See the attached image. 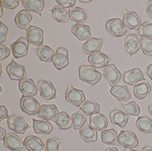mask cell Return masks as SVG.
I'll list each match as a JSON object with an SVG mask.
<instances>
[{"mask_svg": "<svg viewBox=\"0 0 152 151\" xmlns=\"http://www.w3.org/2000/svg\"><path fill=\"white\" fill-rule=\"evenodd\" d=\"M79 75L80 80L91 85H95L99 83L102 77V74L96 70L92 65H83L80 66Z\"/></svg>", "mask_w": 152, "mask_h": 151, "instance_id": "6da1fadb", "label": "cell"}, {"mask_svg": "<svg viewBox=\"0 0 152 151\" xmlns=\"http://www.w3.org/2000/svg\"><path fill=\"white\" fill-rule=\"evenodd\" d=\"M65 99L69 103L76 107L80 106L86 101V97L83 91L77 89L71 84H69L66 91Z\"/></svg>", "mask_w": 152, "mask_h": 151, "instance_id": "7a4b0ae2", "label": "cell"}, {"mask_svg": "<svg viewBox=\"0 0 152 151\" xmlns=\"http://www.w3.org/2000/svg\"><path fill=\"white\" fill-rule=\"evenodd\" d=\"M41 106L40 103L33 97L23 96L21 97L20 99L21 110L29 115H34L38 114Z\"/></svg>", "mask_w": 152, "mask_h": 151, "instance_id": "3957f363", "label": "cell"}, {"mask_svg": "<svg viewBox=\"0 0 152 151\" xmlns=\"http://www.w3.org/2000/svg\"><path fill=\"white\" fill-rule=\"evenodd\" d=\"M7 122L8 128L17 134H23L29 128V126L24 118L20 115L9 116L7 118Z\"/></svg>", "mask_w": 152, "mask_h": 151, "instance_id": "277c9868", "label": "cell"}, {"mask_svg": "<svg viewBox=\"0 0 152 151\" xmlns=\"http://www.w3.org/2000/svg\"><path fill=\"white\" fill-rule=\"evenodd\" d=\"M105 29L108 33L115 37L124 36L128 30L123 22L118 18H112L107 21L105 25Z\"/></svg>", "mask_w": 152, "mask_h": 151, "instance_id": "5b68a950", "label": "cell"}, {"mask_svg": "<svg viewBox=\"0 0 152 151\" xmlns=\"http://www.w3.org/2000/svg\"><path fill=\"white\" fill-rule=\"evenodd\" d=\"M7 75L12 80L21 81L26 77V72L23 65L18 64L13 59L7 67Z\"/></svg>", "mask_w": 152, "mask_h": 151, "instance_id": "8992f818", "label": "cell"}, {"mask_svg": "<svg viewBox=\"0 0 152 151\" xmlns=\"http://www.w3.org/2000/svg\"><path fill=\"white\" fill-rule=\"evenodd\" d=\"M118 143L125 148H133L137 147L138 145V138L136 134L133 132L123 131L120 132L118 137Z\"/></svg>", "mask_w": 152, "mask_h": 151, "instance_id": "52a82bcc", "label": "cell"}, {"mask_svg": "<svg viewBox=\"0 0 152 151\" xmlns=\"http://www.w3.org/2000/svg\"><path fill=\"white\" fill-rule=\"evenodd\" d=\"M5 146L13 151H20L25 147L24 142L14 132H8L4 139Z\"/></svg>", "mask_w": 152, "mask_h": 151, "instance_id": "ba28073f", "label": "cell"}, {"mask_svg": "<svg viewBox=\"0 0 152 151\" xmlns=\"http://www.w3.org/2000/svg\"><path fill=\"white\" fill-rule=\"evenodd\" d=\"M53 62L58 70H62L69 64L68 51L64 47H59L56 49L54 56Z\"/></svg>", "mask_w": 152, "mask_h": 151, "instance_id": "9c48e42d", "label": "cell"}, {"mask_svg": "<svg viewBox=\"0 0 152 151\" xmlns=\"http://www.w3.org/2000/svg\"><path fill=\"white\" fill-rule=\"evenodd\" d=\"M40 95L43 99L51 100L56 97V89L53 83L44 80H40L37 83Z\"/></svg>", "mask_w": 152, "mask_h": 151, "instance_id": "30bf717a", "label": "cell"}, {"mask_svg": "<svg viewBox=\"0 0 152 151\" xmlns=\"http://www.w3.org/2000/svg\"><path fill=\"white\" fill-rule=\"evenodd\" d=\"M103 76L111 86L116 85L121 79V73L114 64L107 65L103 69Z\"/></svg>", "mask_w": 152, "mask_h": 151, "instance_id": "8fae6325", "label": "cell"}, {"mask_svg": "<svg viewBox=\"0 0 152 151\" xmlns=\"http://www.w3.org/2000/svg\"><path fill=\"white\" fill-rule=\"evenodd\" d=\"M29 42L26 38L21 37L13 43L11 48L14 57L21 58L28 55Z\"/></svg>", "mask_w": 152, "mask_h": 151, "instance_id": "7c38bea8", "label": "cell"}, {"mask_svg": "<svg viewBox=\"0 0 152 151\" xmlns=\"http://www.w3.org/2000/svg\"><path fill=\"white\" fill-rule=\"evenodd\" d=\"M122 22L129 30H138L141 26V20L134 11H125Z\"/></svg>", "mask_w": 152, "mask_h": 151, "instance_id": "4fadbf2b", "label": "cell"}, {"mask_svg": "<svg viewBox=\"0 0 152 151\" xmlns=\"http://www.w3.org/2000/svg\"><path fill=\"white\" fill-rule=\"evenodd\" d=\"M28 41L35 46H41L43 43V31L41 28L30 26L26 31Z\"/></svg>", "mask_w": 152, "mask_h": 151, "instance_id": "5bb4252c", "label": "cell"}, {"mask_svg": "<svg viewBox=\"0 0 152 151\" xmlns=\"http://www.w3.org/2000/svg\"><path fill=\"white\" fill-rule=\"evenodd\" d=\"M18 87L21 93L26 96H35L38 93V88L32 78H25L21 80Z\"/></svg>", "mask_w": 152, "mask_h": 151, "instance_id": "9a60e30c", "label": "cell"}, {"mask_svg": "<svg viewBox=\"0 0 152 151\" xmlns=\"http://www.w3.org/2000/svg\"><path fill=\"white\" fill-rule=\"evenodd\" d=\"M145 80L142 72L139 68L130 69L125 72L123 76L124 82L130 85H135L138 82Z\"/></svg>", "mask_w": 152, "mask_h": 151, "instance_id": "2e32d148", "label": "cell"}, {"mask_svg": "<svg viewBox=\"0 0 152 151\" xmlns=\"http://www.w3.org/2000/svg\"><path fill=\"white\" fill-rule=\"evenodd\" d=\"M71 32L79 41H88L92 38L90 26L87 25L76 23L71 29Z\"/></svg>", "mask_w": 152, "mask_h": 151, "instance_id": "e0dca14e", "label": "cell"}, {"mask_svg": "<svg viewBox=\"0 0 152 151\" xmlns=\"http://www.w3.org/2000/svg\"><path fill=\"white\" fill-rule=\"evenodd\" d=\"M24 145L28 151H45V144L39 137L34 135H29L25 137Z\"/></svg>", "mask_w": 152, "mask_h": 151, "instance_id": "ac0fdd59", "label": "cell"}, {"mask_svg": "<svg viewBox=\"0 0 152 151\" xmlns=\"http://www.w3.org/2000/svg\"><path fill=\"white\" fill-rule=\"evenodd\" d=\"M88 61L95 68H101L108 65L110 58L101 52H96L88 56Z\"/></svg>", "mask_w": 152, "mask_h": 151, "instance_id": "d6986e66", "label": "cell"}, {"mask_svg": "<svg viewBox=\"0 0 152 151\" xmlns=\"http://www.w3.org/2000/svg\"><path fill=\"white\" fill-rule=\"evenodd\" d=\"M103 43V41L102 39L92 37L83 44L82 46L83 52L87 55L99 52L102 47Z\"/></svg>", "mask_w": 152, "mask_h": 151, "instance_id": "ffe728a7", "label": "cell"}, {"mask_svg": "<svg viewBox=\"0 0 152 151\" xmlns=\"http://www.w3.org/2000/svg\"><path fill=\"white\" fill-rule=\"evenodd\" d=\"M32 20L33 16L31 14L26 10H22L16 15L14 22L18 28L27 31Z\"/></svg>", "mask_w": 152, "mask_h": 151, "instance_id": "44dd1931", "label": "cell"}, {"mask_svg": "<svg viewBox=\"0 0 152 151\" xmlns=\"http://www.w3.org/2000/svg\"><path fill=\"white\" fill-rule=\"evenodd\" d=\"M90 124L93 128L103 131L107 128L108 122L107 117L103 114L97 113L90 116Z\"/></svg>", "mask_w": 152, "mask_h": 151, "instance_id": "7402d4cb", "label": "cell"}, {"mask_svg": "<svg viewBox=\"0 0 152 151\" xmlns=\"http://www.w3.org/2000/svg\"><path fill=\"white\" fill-rule=\"evenodd\" d=\"M59 113V110L54 104L42 105L38 112V116L43 120L50 121Z\"/></svg>", "mask_w": 152, "mask_h": 151, "instance_id": "603a6c76", "label": "cell"}, {"mask_svg": "<svg viewBox=\"0 0 152 151\" xmlns=\"http://www.w3.org/2000/svg\"><path fill=\"white\" fill-rule=\"evenodd\" d=\"M51 121L60 130H68L72 126V118L64 111L59 113Z\"/></svg>", "mask_w": 152, "mask_h": 151, "instance_id": "cb8c5ba5", "label": "cell"}, {"mask_svg": "<svg viewBox=\"0 0 152 151\" xmlns=\"http://www.w3.org/2000/svg\"><path fill=\"white\" fill-rule=\"evenodd\" d=\"M110 93L118 101H125L131 98L130 91L126 85H113L110 90Z\"/></svg>", "mask_w": 152, "mask_h": 151, "instance_id": "d4e9b609", "label": "cell"}, {"mask_svg": "<svg viewBox=\"0 0 152 151\" xmlns=\"http://www.w3.org/2000/svg\"><path fill=\"white\" fill-rule=\"evenodd\" d=\"M124 47L130 57L136 54L140 49L137 36L135 34L128 35L125 39Z\"/></svg>", "mask_w": 152, "mask_h": 151, "instance_id": "484cf974", "label": "cell"}, {"mask_svg": "<svg viewBox=\"0 0 152 151\" xmlns=\"http://www.w3.org/2000/svg\"><path fill=\"white\" fill-rule=\"evenodd\" d=\"M128 119V115L126 114L123 111L115 109L110 113L111 123L119 126L121 129H124Z\"/></svg>", "mask_w": 152, "mask_h": 151, "instance_id": "4316f807", "label": "cell"}, {"mask_svg": "<svg viewBox=\"0 0 152 151\" xmlns=\"http://www.w3.org/2000/svg\"><path fill=\"white\" fill-rule=\"evenodd\" d=\"M79 134L83 140L88 143H94L97 140L96 130L93 128L87 123L85 124L80 130Z\"/></svg>", "mask_w": 152, "mask_h": 151, "instance_id": "83f0119b", "label": "cell"}, {"mask_svg": "<svg viewBox=\"0 0 152 151\" xmlns=\"http://www.w3.org/2000/svg\"><path fill=\"white\" fill-rule=\"evenodd\" d=\"M34 50L42 62L47 63H50L53 62L54 52L48 46L42 45L37 48H35Z\"/></svg>", "mask_w": 152, "mask_h": 151, "instance_id": "f1b7e54d", "label": "cell"}, {"mask_svg": "<svg viewBox=\"0 0 152 151\" xmlns=\"http://www.w3.org/2000/svg\"><path fill=\"white\" fill-rule=\"evenodd\" d=\"M21 2L25 10L36 13L41 17L42 11L45 7V1L43 0H22Z\"/></svg>", "mask_w": 152, "mask_h": 151, "instance_id": "f546056e", "label": "cell"}, {"mask_svg": "<svg viewBox=\"0 0 152 151\" xmlns=\"http://www.w3.org/2000/svg\"><path fill=\"white\" fill-rule=\"evenodd\" d=\"M50 12L53 18L59 23H67L69 20V13L60 5H55L51 9Z\"/></svg>", "mask_w": 152, "mask_h": 151, "instance_id": "4dcf8cb0", "label": "cell"}, {"mask_svg": "<svg viewBox=\"0 0 152 151\" xmlns=\"http://www.w3.org/2000/svg\"><path fill=\"white\" fill-rule=\"evenodd\" d=\"M33 129L38 134H50L53 130V126L46 120H37L33 119Z\"/></svg>", "mask_w": 152, "mask_h": 151, "instance_id": "1f68e13d", "label": "cell"}, {"mask_svg": "<svg viewBox=\"0 0 152 151\" xmlns=\"http://www.w3.org/2000/svg\"><path fill=\"white\" fill-rule=\"evenodd\" d=\"M70 20L76 23H84L87 20V14L82 8L73 7L69 12Z\"/></svg>", "mask_w": 152, "mask_h": 151, "instance_id": "d6a6232c", "label": "cell"}, {"mask_svg": "<svg viewBox=\"0 0 152 151\" xmlns=\"http://www.w3.org/2000/svg\"><path fill=\"white\" fill-rule=\"evenodd\" d=\"M151 89V86L148 81L140 83L134 86L133 94L137 99H142L149 94Z\"/></svg>", "mask_w": 152, "mask_h": 151, "instance_id": "836d02e7", "label": "cell"}, {"mask_svg": "<svg viewBox=\"0 0 152 151\" xmlns=\"http://www.w3.org/2000/svg\"><path fill=\"white\" fill-rule=\"evenodd\" d=\"M118 133L113 128L103 131L101 134L102 142L108 145H118Z\"/></svg>", "mask_w": 152, "mask_h": 151, "instance_id": "e575fe53", "label": "cell"}, {"mask_svg": "<svg viewBox=\"0 0 152 151\" xmlns=\"http://www.w3.org/2000/svg\"><path fill=\"white\" fill-rule=\"evenodd\" d=\"M121 106L122 111L128 115L138 116L140 114L141 109L135 101H123L121 102Z\"/></svg>", "mask_w": 152, "mask_h": 151, "instance_id": "d590c367", "label": "cell"}, {"mask_svg": "<svg viewBox=\"0 0 152 151\" xmlns=\"http://www.w3.org/2000/svg\"><path fill=\"white\" fill-rule=\"evenodd\" d=\"M80 109L87 116L99 113L100 111V105L93 101H86L80 106Z\"/></svg>", "mask_w": 152, "mask_h": 151, "instance_id": "8d00e7d4", "label": "cell"}, {"mask_svg": "<svg viewBox=\"0 0 152 151\" xmlns=\"http://www.w3.org/2000/svg\"><path fill=\"white\" fill-rule=\"evenodd\" d=\"M136 126L138 130L145 134L152 132V120L149 117H140L136 121Z\"/></svg>", "mask_w": 152, "mask_h": 151, "instance_id": "74e56055", "label": "cell"}, {"mask_svg": "<svg viewBox=\"0 0 152 151\" xmlns=\"http://www.w3.org/2000/svg\"><path fill=\"white\" fill-rule=\"evenodd\" d=\"M71 117L73 128L75 130H80L87 122L86 115L82 111L74 113Z\"/></svg>", "mask_w": 152, "mask_h": 151, "instance_id": "f35d334b", "label": "cell"}, {"mask_svg": "<svg viewBox=\"0 0 152 151\" xmlns=\"http://www.w3.org/2000/svg\"><path fill=\"white\" fill-rule=\"evenodd\" d=\"M140 48L144 55L152 56V39L141 37L139 41Z\"/></svg>", "mask_w": 152, "mask_h": 151, "instance_id": "ab89813d", "label": "cell"}, {"mask_svg": "<svg viewBox=\"0 0 152 151\" xmlns=\"http://www.w3.org/2000/svg\"><path fill=\"white\" fill-rule=\"evenodd\" d=\"M61 140L57 137L48 138L46 142L45 151H59Z\"/></svg>", "mask_w": 152, "mask_h": 151, "instance_id": "60d3db41", "label": "cell"}, {"mask_svg": "<svg viewBox=\"0 0 152 151\" xmlns=\"http://www.w3.org/2000/svg\"><path fill=\"white\" fill-rule=\"evenodd\" d=\"M138 34L142 37L152 38V23L145 22L138 29Z\"/></svg>", "mask_w": 152, "mask_h": 151, "instance_id": "b9f144b4", "label": "cell"}, {"mask_svg": "<svg viewBox=\"0 0 152 151\" xmlns=\"http://www.w3.org/2000/svg\"><path fill=\"white\" fill-rule=\"evenodd\" d=\"M20 2V0H1L0 4L3 7L13 10L18 7Z\"/></svg>", "mask_w": 152, "mask_h": 151, "instance_id": "7bdbcfd3", "label": "cell"}, {"mask_svg": "<svg viewBox=\"0 0 152 151\" xmlns=\"http://www.w3.org/2000/svg\"><path fill=\"white\" fill-rule=\"evenodd\" d=\"M0 43L2 44L7 40L9 29L2 22H0Z\"/></svg>", "mask_w": 152, "mask_h": 151, "instance_id": "ee69618b", "label": "cell"}, {"mask_svg": "<svg viewBox=\"0 0 152 151\" xmlns=\"http://www.w3.org/2000/svg\"><path fill=\"white\" fill-rule=\"evenodd\" d=\"M0 60L2 61L6 59L10 55V50L7 46L3 45L2 44H0Z\"/></svg>", "mask_w": 152, "mask_h": 151, "instance_id": "f6af8a7d", "label": "cell"}, {"mask_svg": "<svg viewBox=\"0 0 152 151\" xmlns=\"http://www.w3.org/2000/svg\"><path fill=\"white\" fill-rule=\"evenodd\" d=\"M56 2L58 5L62 6L64 8L73 7L76 4L75 0H56Z\"/></svg>", "mask_w": 152, "mask_h": 151, "instance_id": "bcb514c9", "label": "cell"}, {"mask_svg": "<svg viewBox=\"0 0 152 151\" xmlns=\"http://www.w3.org/2000/svg\"><path fill=\"white\" fill-rule=\"evenodd\" d=\"M0 121L9 118V113L7 107L4 105L0 106Z\"/></svg>", "mask_w": 152, "mask_h": 151, "instance_id": "7dc6e473", "label": "cell"}, {"mask_svg": "<svg viewBox=\"0 0 152 151\" xmlns=\"http://www.w3.org/2000/svg\"><path fill=\"white\" fill-rule=\"evenodd\" d=\"M146 12L152 20V1H148L146 7Z\"/></svg>", "mask_w": 152, "mask_h": 151, "instance_id": "c3c4849f", "label": "cell"}, {"mask_svg": "<svg viewBox=\"0 0 152 151\" xmlns=\"http://www.w3.org/2000/svg\"><path fill=\"white\" fill-rule=\"evenodd\" d=\"M0 131H1V134H0V140H2L5 139V137L7 135V130L2 127H0Z\"/></svg>", "mask_w": 152, "mask_h": 151, "instance_id": "681fc988", "label": "cell"}, {"mask_svg": "<svg viewBox=\"0 0 152 151\" xmlns=\"http://www.w3.org/2000/svg\"><path fill=\"white\" fill-rule=\"evenodd\" d=\"M146 73L152 80V63L146 67Z\"/></svg>", "mask_w": 152, "mask_h": 151, "instance_id": "f907efd6", "label": "cell"}, {"mask_svg": "<svg viewBox=\"0 0 152 151\" xmlns=\"http://www.w3.org/2000/svg\"><path fill=\"white\" fill-rule=\"evenodd\" d=\"M141 151H152V146H145L142 148Z\"/></svg>", "mask_w": 152, "mask_h": 151, "instance_id": "816d5d0a", "label": "cell"}, {"mask_svg": "<svg viewBox=\"0 0 152 151\" xmlns=\"http://www.w3.org/2000/svg\"><path fill=\"white\" fill-rule=\"evenodd\" d=\"M104 151H118L116 147H110L106 148Z\"/></svg>", "mask_w": 152, "mask_h": 151, "instance_id": "f5cc1de1", "label": "cell"}, {"mask_svg": "<svg viewBox=\"0 0 152 151\" xmlns=\"http://www.w3.org/2000/svg\"><path fill=\"white\" fill-rule=\"evenodd\" d=\"M148 113H149V114L152 117V104H150L148 106Z\"/></svg>", "mask_w": 152, "mask_h": 151, "instance_id": "db71d44e", "label": "cell"}, {"mask_svg": "<svg viewBox=\"0 0 152 151\" xmlns=\"http://www.w3.org/2000/svg\"><path fill=\"white\" fill-rule=\"evenodd\" d=\"M1 7V14H0V18H2L3 15H4V10H3V7Z\"/></svg>", "mask_w": 152, "mask_h": 151, "instance_id": "11a10c76", "label": "cell"}, {"mask_svg": "<svg viewBox=\"0 0 152 151\" xmlns=\"http://www.w3.org/2000/svg\"><path fill=\"white\" fill-rule=\"evenodd\" d=\"M82 3H88L92 2V0H87V1H83V0H80L79 1Z\"/></svg>", "mask_w": 152, "mask_h": 151, "instance_id": "9f6ffc18", "label": "cell"}, {"mask_svg": "<svg viewBox=\"0 0 152 151\" xmlns=\"http://www.w3.org/2000/svg\"><path fill=\"white\" fill-rule=\"evenodd\" d=\"M124 151H137V150H133L132 148H125Z\"/></svg>", "mask_w": 152, "mask_h": 151, "instance_id": "6f0895ef", "label": "cell"}, {"mask_svg": "<svg viewBox=\"0 0 152 151\" xmlns=\"http://www.w3.org/2000/svg\"><path fill=\"white\" fill-rule=\"evenodd\" d=\"M1 74H2V64H1Z\"/></svg>", "mask_w": 152, "mask_h": 151, "instance_id": "680465c9", "label": "cell"}]
</instances>
